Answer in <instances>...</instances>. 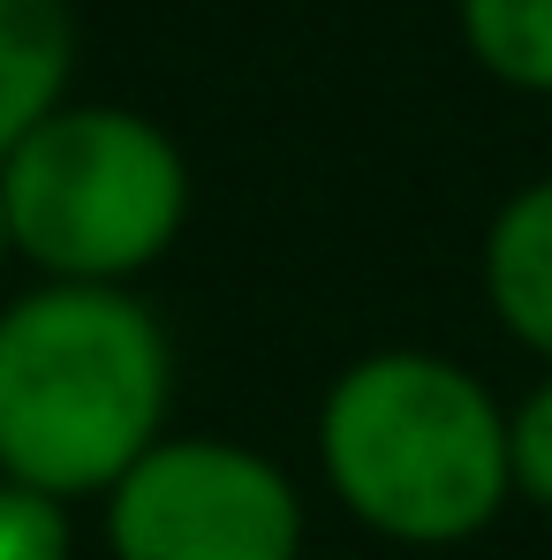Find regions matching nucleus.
<instances>
[{
    "label": "nucleus",
    "instance_id": "1",
    "mask_svg": "<svg viewBox=\"0 0 552 560\" xmlns=\"http://www.w3.org/2000/svg\"><path fill=\"white\" fill-rule=\"evenodd\" d=\"M175 341L137 288L38 280L0 311V477L106 500L167 440Z\"/></svg>",
    "mask_w": 552,
    "mask_h": 560
},
{
    "label": "nucleus",
    "instance_id": "2",
    "mask_svg": "<svg viewBox=\"0 0 552 560\" xmlns=\"http://www.w3.org/2000/svg\"><path fill=\"white\" fill-rule=\"evenodd\" d=\"M326 492L394 546H461L515 500L507 401L439 349H371L318 401Z\"/></svg>",
    "mask_w": 552,
    "mask_h": 560
},
{
    "label": "nucleus",
    "instance_id": "3",
    "mask_svg": "<svg viewBox=\"0 0 552 560\" xmlns=\"http://www.w3.org/2000/svg\"><path fill=\"white\" fill-rule=\"evenodd\" d=\"M189 197L183 144L137 106L69 98L0 160L15 258L77 288H137L183 243Z\"/></svg>",
    "mask_w": 552,
    "mask_h": 560
},
{
    "label": "nucleus",
    "instance_id": "4",
    "mask_svg": "<svg viewBox=\"0 0 552 560\" xmlns=\"http://www.w3.org/2000/svg\"><path fill=\"white\" fill-rule=\"evenodd\" d=\"M114 560H303L295 477L212 432H167L106 500Z\"/></svg>",
    "mask_w": 552,
    "mask_h": 560
},
{
    "label": "nucleus",
    "instance_id": "5",
    "mask_svg": "<svg viewBox=\"0 0 552 560\" xmlns=\"http://www.w3.org/2000/svg\"><path fill=\"white\" fill-rule=\"evenodd\" d=\"M484 303L552 372V175L522 183L484 228Z\"/></svg>",
    "mask_w": 552,
    "mask_h": 560
},
{
    "label": "nucleus",
    "instance_id": "6",
    "mask_svg": "<svg viewBox=\"0 0 552 560\" xmlns=\"http://www.w3.org/2000/svg\"><path fill=\"white\" fill-rule=\"evenodd\" d=\"M77 77V8L69 0H0V160L69 106Z\"/></svg>",
    "mask_w": 552,
    "mask_h": 560
},
{
    "label": "nucleus",
    "instance_id": "7",
    "mask_svg": "<svg viewBox=\"0 0 552 560\" xmlns=\"http://www.w3.org/2000/svg\"><path fill=\"white\" fill-rule=\"evenodd\" d=\"M461 46L492 84L552 98V0H461Z\"/></svg>",
    "mask_w": 552,
    "mask_h": 560
},
{
    "label": "nucleus",
    "instance_id": "8",
    "mask_svg": "<svg viewBox=\"0 0 552 560\" xmlns=\"http://www.w3.org/2000/svg\"><path fill=\"white\" fill-rule=\"evenodd\" d=\"M0 560H77V523L61 500L0 477Z\"/></svg>",
    "mask_w": 552,
    "mask_h": 560
},
{
    "label": "nucleus",
    "instance_id": "9",
    "mask_svg": "<svg viewBox=\"0 0 552 560\" xmlns=\"http://www.w3.org/2000/svg\"><path fill=\"white\" fill-rule=\"evenodd\" d=\"M507 477H515V500L552 515V372L507 409Z\"/></svg>",
    "mask_w": 552,
    "mask_h": 560
},
{
    "label": "nucleus",
    "instance_id": "10",
    "mask_svg": "<svg viewBox=\"0 0 552 560\" xmlns=\"http://www.w3.org/2000/svg\"><path fill=\"white\" fill-rule=\"evenodd\" d=\"M8 258H15V235H8V205H0V273H8Z\"/></svg>",
    "mask_w": 552,
    "mask_h": 560
}]
</instances>
